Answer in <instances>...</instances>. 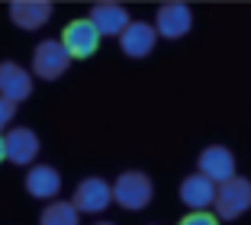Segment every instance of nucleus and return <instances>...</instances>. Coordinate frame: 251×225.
I'll list each match as a JSON object with an SVG mask.
<instances>
[{
    "label": "nucleus",
    "instance_id": "obj_1",
    "mask_svg": "<svg viewBox=\"0 0 251 225\" xmlns=\"http://www.w3.org/2000/svg\"><path fill=\"white\" fill-rule=\"evenodd\" d=\"M216 216L219 219H238L251 209V180L229 177L216 187Z\"/></svg>",
    "mask_w": 251,
    "mask_h": 225
},
{
    "label": "nucleus",
    "instance_id": "obj_2",
    "mask_svg": "<svg viewBox=\"0 0 251 225\" xmlns=\"http://www.w3.org/2000/svg\"><path fill=\"white\" fill-rule=\"evenodd\" d=\"M151 193H155V187H151L148 174H142V171H126L113 183V200L123 209H145L151 203Z\"/></svg>",
    "mask_w": 251,
    "mask_h": 225
},
{
    "label": "nucleus",
    "instance_id": "obj_3",
    "mask_svg": "<svg viewBox=\"0 0 251 225\" xmlns=\"http://www.w3.org/2000/svg\"><path fill=\"white\" fill-rule=\"evenodd\" d=\"M68 65H71V55L61 45V39H45L32 51V74L42 80H58L68 71Z\"/></svg>",
    "mask_w": 251,
    "mask_h": 225
},
{
    "label": "nucleus",
    "instance_id": "obj_4",
    "mask_svg": "<svg viewBox=\"0 0 251 225\" xmlns=\"http://www.w3.org/2000/svg\"><path fill=\"white\" fill-rule=\"evenodd\" d=\"M61 45L68 49V55L71 58H90L97 51V45H100V32H97V26L87 20H74L65 26V32H61Z\"/></svg>",
    "mask_w": 251,
    "mask_h": 225
},
{
    "label": "nucleus",
    "instance_id": "obj_5",
    "mask_svg": "<svg viewBox=\"0 0 251 225\" xmlns=\"http://www.w3.org/2000/svg\"><path fill=\"white\" fill-rule=\"evenodd\" d=\"M193 26V13L187 3L180 0H171V3H161L158 7V16H155V32L164 39H180L187 36Z\"/></svg>",
    "mask_w": 251,
    "mask_h": 225
},
{
    "label": "nucleus",
    "instance_id": "obj_6",
    "mask_svg": "<svg viewBox=\"0 0 251 225\" xmlns=\"http://www.w3.org/2000/svg\"><path fill=\"white\" fill-rule=\"evenodd\" d=\"M113 200V187L100 177H84L74 190V206L77 212H103Z\"/></svg>",
    "mask_w": 251,
    "mask_h": 225
},
{
    "label": "nucleus",
    "instance_id": "obj_7",
    "mask_svg": "<svg viewBox=\"0 0 251 225\" xmlns=\"http://www.w3.org/2000/svg\"><path fill=\"white\" fill-rule=\"evenodd\" d=\"M180 200L184 206H190V212H206L216 203V180H209L206 174H190L180 183Z\"/></svg>",
    "mask_w": 251,
    "mask_h": 225
},
{
    "label": "nucleus",
    "instance_id": "obj_8",
    "mask_svg": "<svg viewBox=\"0 0 251 225\" xmlns=\"http://www.w3.org/2000/svg\"><path fill=\"white\" fill-rule=\"evenodd\" d=\"M10 20L26 32L42 29L45 23L52 20V3L49 0H13L10 3Z\"/></svg>",
    "mask_w": 251,
    "mask_h": 225
},
{
    "label": "nucleus",
    "instance_id": "obj_9",
    "mask_svg": "<svg viewBox=\"0 0 251 225\" xmlns=\"http://www.w3.org/2000/svg\"><path fill=\"white\" fill-rule=\"evenodd\" d=\"M200 174H206L209 180H216V183L235 177V154H232L226 145L203 148V154H200Z\"/></svg>",
    "mask_w": 251,
    "mask_h": 225
},
{
    "label": "nucleus",
    "instance_id": "obj_10",
    "mask_svg": "<svg viewBox=\"0 0 251 225\" xmlns=\"http://www.w3.org/2000/svg\"><path fill=\"white\" fill-rule=\"evenodd\" d=\"M32 94V77L29 71L16 61H3L0 65V97H7V100L20 103Z\"/></svg>",
    "mask_w": 251,
    "mask_h": 225
},
{
    "label": "nucleus",
    "instance_id": "obj_11",
    "mask_svg": "<svg viewBox=\"0 0 251 225\" xmlns=\"http://www.w3.org/2000/svg\"><path fill=\"white\" fill-rule=\"evenodd\" d=\"M155 26H148V23H129L123 29V36H119V45H123V51L129 55V58H145V55H151L155 51Z\"/></svg>",
    "mask_w": 251,
    "mask_h": 225
},
{
    "label": "nucleus",
    "instance_id": "obj_12",
    "mask_svg": "<svg viewBox=\"0 0 251 225\" xmlns=\"http://www.w3.org/2000/svg\"><path fill=\"white\" fill-rule=\"evenodd\" d=\"M3 148H7V161L13 164H32L39 154V135L32 129H10L3 138Z\"/></svg>",
    "mask_w": 251,
    "mask_h": 225
},
{
    "label": "nucleus",
    "instance_id": "obj_13",
    "mask_svg": "<svg viewBox=\"0 0 251 225\" xmlns=\"http://www.w3.org/2000/svg\"><path fill=\"white\" fill-rule=\"evenodd\" d=\"M90 23L97 26L100 36H123V29L129 26V13L119 3H97L90 10Z\"/></svg>",
    "mask_w": 251,
    "mask_h": 225
},
{
    "label": "nucleus",
    "instance_id": "obj_14",
    "mask_svg": "<svg viewBox=\"0 0 251 225\" xmlns=\"http://www.w3.org/2000/svg\"><path fill=\"white\" fill-rule=\"evenodd\" d=\"M61 190V174L55 167L49 164H36L29 167V174H26V193L36 196V200H49Z\"/></svg>",
    "mask_w": 251,
    "mask_h": 225
},
{
    "label": "nucleus",
    "instance_id": "obj_15",
    "mask_svg": "<svg viewBox=\"0 0 251 225\" xmlns=\"http://www.w3.org/2000/svg\"><path fill=\"white\" fill-rule=\"evenodd\" d=\"M77 206L74 203H52L45 206L42 216H39V225H77Z\"/></svg>",
    "mask_w": 251,
    "mask_h": 225
},
{
    "label": "nucleus",
    "instance_id": "obj_16",
    "mask_svg": "<svg viewBox=\"0 0 251 225\" xmlns=\"http://www.w3.org/2000/svg\"><path fill=\"white\" fill-rule=\"evenodd\" d=\"M13 113H16V103L7 100V97H0V129H7V125H10Z\"/></svg>",
    "mask_w": 251,
    "mask_h": 225
},
{
    "label": "nucleus",
    "instance_id": "obj_17",
    "mask_svg": "<svg viewBox=\"0 0 251 225\" xmlns=\"http://www.w3.org/2000/svg\"><path fill=\"white\" fill-rule=\"evenodd\" d=\"M180 225H219V222H216L209 212H190V216H187Z\"/></svg>",
    "mask_w": 251,
    "mask_h": 225
},
{
    "label": "nucleus",
    "instance_id": "obj_18",
    "mask_svg": "<svg viewBox=\"0 0 251 225\" xmlns=\"http://www.w3.org/2000/svg\"><path fill=\"white\" fill-rule=\"evenodd\" d=\"M7 158V148H3V138H0V161Z\"/></svg>",
    "mask_w": 251,
    "mask_h": 225
},
{
    "label": "nucleus",
    "instance_id": "obj_19",
    "mask_svg": "<svg viewBox=\"0 0 251 225\" xmlns=\"http://www.w3.org/2000/svg\"><path fill=\"white\" fill-rule=\"evenodd\" d=\"M97 225H113V222H97Z\"/></svg>",
    "mask_w": 251,
    "mask_h": 225
}]
</instances>
